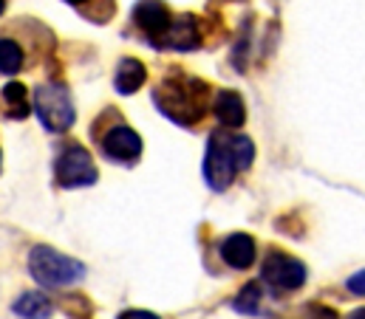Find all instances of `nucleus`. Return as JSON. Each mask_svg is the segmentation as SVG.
Segmentation results:
<instances>
[{
  "label": "nucleus",
  "instance_id": "f257e3e1",
  "mask_svg": "<svg viewBox=\"0 0 365 319\" xmlns=\"http://www.w3.org/2000/svg\"><path fill=\"white\" fill-rule=\"evenodd\" d=\"M212 88L187 71H168L153 88V105L176 125L192 127L204 119L210 108Z\"/></svg>",
  "mask_w": 365,
  "mask_h": 319
},
{
  "label": "nucleus",
  "instance_id": "f03ea898",
  "mask_svg": "<svg viewBox=\"0 0 365 319\" xmlns=\"http://www.w3.org/2000/svg\"><path fill=\"white\" fill-rule=\"evenodd\" d=\"M255 161V145L241 133H212L204 153V181L210 189L224 192L238 172L250 169Z\"/></svg>",
  "mask_w": 365,
  "mask_h": 319
},
{
  "label": "nucleus",
  "instance_id": "7ed1b4c3",
  "mask_svg": "<svg viewBox=\"0 0 365 319\" xmlns=\"http://www.w3.org/2000/svg\"><path fill=\"white\" fill-rule=\"evenodd\" d=\"M29 271L43 288H68L86 277V266L51 246H34L29 254Z\"/></svg>",
  "mask_w": 365,
  "mask_h": 319
},
{
  "label": "nucleus",
  "instance_id": "20e7f679",
  "mask_svg": "<svg viewBox=\"0 0 365 319\" xmlns=\"http://www.w3.org/2000/svg\"><path fill=\"white\" fill-rule=\"evenodd\" d=\"M34 108H37L40 125L48 133H66L77 119L71 93L63 82H43L34 93Z\"/></svg>",
  "mask_w": 365,
  "mask_h": 319
},
{
  "label": "nucleus",
  "instance_id": "39448f33",
  "mask_svg": "<svg viewBox=\"0 0 365 319\" xmlns=\"http://www.w3.org/2000/svg\"><path fill=\"white\" fill-rule=\"evenodd\" d=\"M54 178H57V187L63 189H80V187L96 184L99 169L83 145H68L54 161Z\"/></svg>",
  "mask_w": 365,
  "mask_h": 319
},
{
  "label": "nucleus",
  "instance_id": "423d86ee",
  "mask_svg": "<svg viewBox=\"0 0 365 319\" xmlns=\"http://www.w3.org/2000/svg\"><path fill=\"white\" fill-rule=\"evenodd\" d=\"M130 23L148 46L162 48V43L170 31V23H173V11L168 9L165 0H139L130 11Z\"/></svg>",
  "mask_w": 365,
  "mask_h": 319
},
{
  "label": "nucleus",
  "instance_id": "0eeeda50",
  "mask_svg": "<svg viewBox=\"0 0 365 319\" xmlns=\"http://www.w3.org/2000/svg\"><path fill=\"white\" fill-rule=\"evenodd\" d=\"M93 136H96V145L102 150V156L116 164H136L142 156V139L133 127H128L119 116L113 125H108V130H96L93 127Z\"/></svg>",
  "mask_w": 365,
  "mask_h": 319
},
{
  "label": "nucleus",
  "instance_id": "6e6552de",
  "mask_svg": "<svg viewBox=\"0 0 365 319\" xmlns=\"http://www.w3.org/2000/svg\"><path fill=\"white\" fill-rule=\"evenodd\" d=\"M261 277H264L267 286H272L274 291H297L306 283V266L297 257H292L280 249H272L264 260Z\"/></svg>",
  "mask_w": 365,
  "mask_h": 319
},
{
  "label": "nucleus",
  "instance_id": "1a4fd4ad",
  "mask_svg": "<svg viewBox=\"0 0 365 319\" xmlns=\"http://www.w3.org/2000/svg\"><path fill=\"white\" fill-rule=\"evenodd\" d=\"M201 43H204L201 20L195 14H173L170 31H168L162 48H168V51H192Z\"/></svg>",
  "mask_w": 365,
  "mask_h": 319
},
{
  "label": "nucleus",
  "instance_id": "9d476101",
  "mask_svg": "<svg viewBox=\"0 0 365 319\" xmlns=\"http://www.w3.org/2000/svg\"><path fill=\"white\" fill-rule=\"evenodd\" d=\"M29 37L26 40H17L14 34H11V28L6 31V34H0V74H20L23 68H29L31 66V60H29Z\"/></svg>",
  "mask_w": 365,
  "mask_h": 319
},
{
  "label": "nucleus",
  "instance_id": "9b49d317",
  "mask_svg": "<svg viewBox=\"0 0 365 319\" xmlns=\"http://www.w3.org/2000/svg\"><path fill=\"white\" fill-rule=\"evenodd\" d=\"M221 257H224V263L230 268L244 271V268H250L255 263V240L250 235H244V232H235V235H230L221 243Z\"/></svg>",
  "mask_w": 365,
  "mask_h": 319
},
{
  "label": "nucleus",
  "instance_id": "f8f14e48",
  "mask_svg": "<svg viewBox=\"0 0 365 319\" xmlns=\"http://www.w3.org/2000/svg\"><path fill=\"white\" fill-rule=\"evenodd\" d=\"M212 113L218 116V122L224 127H232V130L247 122V108H244V99H241L238 90H221V93H215Z\"/></svg>",
  "mask_w": 365,
  "mask_h": 319
},
{
  "label": "nucleus",
  "instance_id": "ddd939ff",
  "mask_svg": "<svg viewBox=\"0 0 365 319\" xmlns=\"http://www.w3.org/2000/svg\"><path fill=\"white\" fill-rule=\"evenodd\" d=\"M145 80H148V68L142 60H136V57L119 60V66L113 71V88L119 93H136L145 85Z\"/></svg>",
  "mask_w": 365,
  "mask_h": 319
},
{
  "label": "nucleus",
  "instance_id": "4468645a",
  "mask_svg": "<svg viewBox=\"0 0 365 319\" xmlns=\"http://www.w3.org/2000/svg\"><path fill=\"white\" fill-rule=\"evenodd\" d=\"M0 110L6 119H26L29 116L31 102H29V90L23 82H9L0 90Z\"/></svg>",
  "mask_w": 365,
  "mask_h": 319
},
{
  "label": "nucleus",
  "instance_id": "2eb2a0df",
  "mask_svg": "<svg viewBox=\"0 0 365 319\" xmlns=\"http://www.w3.org/2000/svg\"><path fill=\"white\" fill-rule=\"evenodd\" d=\"M11 311L23 319H48L54 314V303L43 291H26L14 300Z\"/></svg>",
  "mask_w": 365,
  "mask_h": 319
},
{
  "label": "nucleus",
  "instance_id": "dca6fc26",
  "mask_svg": "<svg viewBox=\"0 0 365 319\" xmlns=\"http://www.w3.org/2000/svg\"><path fill=\"white\" fill-rule=\"evenodd\" d=\"M66 3L74 6L93 26H105L116 14V0H66Z\"/></svg>",
  "mask_w": 365,
  "mask_h": 319
},
{
  "label": "nucleus",
  "instance_id": "f3484780",
  "mask_svg": "<svg viewBox=\"0 0 365 319\" xmlns=\"http://www.w3.org/2000/svg\"><path fill=\"white\" fill-rule=\"evenodd\" d=\"M232 305L241 314H258L261 311V288H258V283H250L247 288H241V294L235 297Z\"/></svg>",
  "mask_w": 365,
  "mask_h": 319
},
{
  "label": "nucleus",
  "instance_id": "a211bd4d",
  "mask_svg": "<svg viewBox=\"0 0 365 319\" xmlns=\"http://www.w3.org/2000/svg\"><path fill=\"white\" fill-rule=\"evenodd\" d=\"M306 319H337V314L326 305H306Z\"/></svg>",
  "mask_w": 365,
  "mask_h": 319
},
{
  "label": "nucleus",
  "instance_id": "6ab92c4d",
  "mask_svg": "<svg viewBox=\"0 0 365 319\" xmlns=\"http://www.w3.org/2000/svg\"><path fill=\"white\" fill-rule=\"evenodd\" d=\"M119 319H159V317L150 314V311H125V314H119Z\"/></svg>",
  "mask_w": 365,
  "mask_h": 319
},
{
  "label": "nucleus",
  "instance_id": "aec40b11",
  "mask_svg": "<svg viewBox=\"0 0 365 319\" xmlns=\"http://www.w3.org/2000/svg\"><path fill=\"white\" fill-rule=\"evenodd\" d=\"M349 288H351L354 294H363V271H360V274H354V277L349 280Z\"/></svg>",
  "mask_w": 365,
  "mask_h": 319
},
{
  "label": "nucleus",
  "instance_id": "412c9836",
  "mask_svg": "<svg viewBox=\"0 0 365 319\" xmlns=\"http://www.w3.org/2000/svg\"><path fill=\"white\" fill-rule=\"evenodd\" d=\"M349 319H365V311L363 308H360V311H351V317Z\"/></svg>",
  "mask_w": 365,
  "mask_h": 319
},
{
  "label": "nucleus",
  "instance_id": "4be33fe9",
  "mask_svg": "<svg viewBox=\"0 0 365 319\" xmlns=\"http://www.w3.org/2000/svg\"><path fill=\"white\" fill-rule=\"evenodd\" d=\"M3 9H6V0H0V14H3Z\"/></svg>",
  "mask_w": 365,
  "mask_h": 319
},
{
  "label": "nucleus",
  "instance_id": "5701e85b",
  "mask_svg": "<svg viewBox=\"0 0 365 319\" xmlns=\"http://www.w3.org/2000/svg\"><path fill=\"white\" fill-rule=\"evenodd\" d=\"M232 3H244V0H232Z\"/></svg>",
  "mask_w": 365,
  "mask_h": 319
},
{
  "label": "nucleus",
  "instance_id": "b1692460",
  "mask_svg": "<svg viewBox=\"0 0 365 319\" xmlns=\"http://www.w3.org/2000/svg\"><path fill=\"white\" fill-rule=\"evenodd\" d=\"M0 161H3V156H0Z\"/></svg>",
  "mask_w": 365,
  "mask_h": 319
}]
</instances>
